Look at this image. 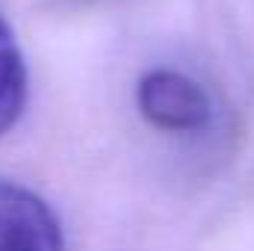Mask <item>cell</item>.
Returning <instances> with one entry per match:
<instances>
[{"mask_svg": "<svg viewBox=\"0 0 254 251\" xmlns=\"http://www.w3.org/2000/svg\"><path fill=\"white\" fill-rule=\"evenodd\" d=\"M136 104L145 122L169 133L201 130L210 122V98L207 92L181 71L154 68L139 80Z\"/></svg>", "mask_w": 254, "mask_h": 251, "instance_id": "cell-1", "label": "cell"}, {"mask_svg": "<svg viewBox=\"0 0 254 251\" xmlns=\"http://www.w3.org/2000/svg\"><path fill=\"white\" fill-rule=\"evenodd\" d=\"M0 251H65L63 225L42 195L0 178Z\"/></svg>", "mask_w": 254, "mask_h": 251, "instance_id": "cell-2", "label": "cell"}, {"mask_svg": "<svg viewBox=\"0 0 254 251\" xmlns=\"http://www.w3.org/2000/svg\"><path fill=\"white\" fill-rule=\"evenodd\" d=\"M24 104H27L24 57L9 24L0 18V136L15 127V122L24 113Z\"/></svg>", "mask_w": 254, "mask_h": 251, "instance_id": "cell-3", "label": "cell"}]
</instances>
